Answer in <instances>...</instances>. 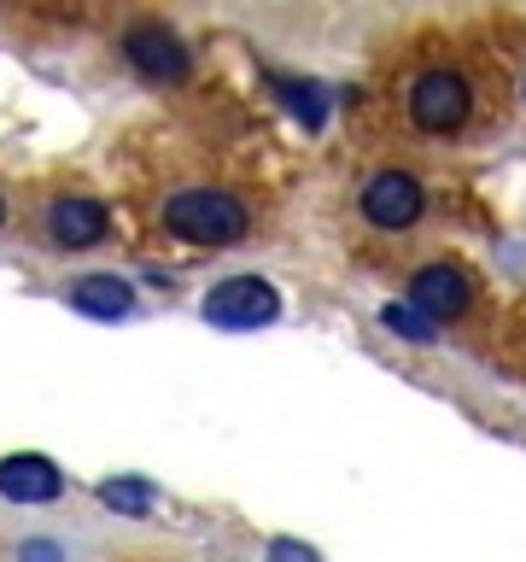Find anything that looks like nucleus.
<instances>
[{"instance_id": "11", "label": "nucleus", "mask_w": 526, "mask_h": 562, "mask_svg": "<svg viewBox=\"0 0 526 562\" xmlns=\"http://www.w3.org/2000/svg\"><path fill=\"white\" fill-rule=\"evenodd\" d=\"M100 504L123 509V516H147V509H152V486L135 481V474H123V481H105L100 486Z\"/></svg>"}, {"instance_id": "13", "label": "nucleus", "mask_w": 526, "mask_h": 562, "mask_svg": "<svg viewBox=\"0 0 526 562\" xmlns=\"http://www.w3.org/2000/svg\"><path fill=\"white\" fill-rule=\"evenodd\" d=\"M0 217H7V211H0Z\"/></svg>"}, {"instance_id": "2", "label": "nucleus", "mask_w": 526, "mask_h": 562, "mask_svg": "<svg viewBox=\"0 0 526 562\" xmlns=\"http://www.w3.org/2000/svg\"><path fill=\"white\" fill-rule=\"evenodd\" d=\"M403 112L421 135H456L473 117V82L456 65H433L403 88Z\"/></svg>"}, {"instance_id": "12", "label": "nucleus", "mask_w": 526, "mask_h": 562, "mask_svg": "<svg viewBox=\"0 0 526 562\" xmlns=\"http://www.w3.org/2000/svg\"><path fill=\"white\" fill-rule=\"evenodd\" d=\"M380 323L392 328V334H403V340H415V346H427V340H433V323L410 305V299H403V305H386V311H380Z\"/></svg>"}, {"instance_id": "4", "label": "nucleus", "mask_w": 526, "mask_h": 562, "mask_svg": "<svg viewBox=\"0 0 526 562\" xmlns=\"http://www.w3.org/2000/svg\"><path fill=\"white\" fill-rule=\"evenodd\" d=\"M123 59L152 82H182L187 77V47L164 24H129L123 30Z\"/></svg>"}, {"instance_id": "9", "label": "nucleus", "mask_w": 526, "mask_h": 562, "mask_svg": "<svg viewBox=\"0 0 526 562\" xmlns=\"http://www.w3.org/2000/svg\"><path fill=\"white\" fill-rule=\"evenodd\" d=\"M70 305L82 316H100V323H117V316H129L135 288L123 276H82L77 288H70Z\"/></svg>"}, {"instance_id": "7", "label": "nucleus", "mask_w": 526, "mask_h": 562, "mask_svg": "<svg viewBox=\"0 0 526 562\" xmlns=\"http://www.w3.org/2000/svg\"><path fill=\"white\" fill-rule=\"evenodd\" d=\"M65 492V474L47 457H7L0 463V498L12 504H53Z\"/></svg>"}, {"instance_id": "8", "label": "nucleus", "mask_w": 526, "mask_h": 562, "mask_svg": "<svg viewBox=\"0 0 526 562\" xmlns=\"http://www.w3.org/2000/svg\"><path fill=\"white\" fill-rule=\"evenodd\" d=\"M47 235L59 246H94L105 235V205L88 200V193H59L47 205Z\"/></svg>"}, {"instance_id": "5", "label": "nucleus", "mask_w": 526, "mask_h": 562, "mask_svg": "<svg viewBox=\"0 0 526 562\" xmlns=\"http://www.w3.org/2000/svg\"><path fill=\"white\" fill-rule=\"evenodd\" d=\"M421 205H427V193H421V182L403 170H380V176H368V188H363V217L375 228H410L421 217Z\"/></svg>"}, {"instance_id": "1", "label": "nucleus", "mask_w": 526, "mask_h": 562, "mask_svg": "<svg viewBox=\"0 0 526 562\" xmlns=\"http://www.w3.org/2000/svg\"><path fill=\"white\" fill-rule=\"evenodd\" d=\"M164 228L193 240V246H228L252 228V217H245V205L222 188H182L164 200Z\"/></svg>"}, {"instance_id": "3", "label": "nucleus", "mask_w": 526, "mask_h": 562, "mask_svg": "<svg viewBox=\"0 0 526 562\" xmlns=\"http://www.w3.org/2000/svg\"><path fill=\"white\" fill-rule=\"evenodd\" d=\"M199 311H205V323H217V328H263V323H275L281 293L263 276H228L205 293Z\"/></svg>"}, {"instance_id": "10", "label": "nucleus", "mask_w": 526, "mask_h": 562, "mask_svg": "<svg viewBox=\"0 0 526 562\" xmlns=\"http://www.w3.org/2000/svg\"><path fill=\"white\" fill-rule=\"evenodd\" d=\"M270 88H275L281 100H287V112H293V117H305V123H310V130L328 117V94H322L316 82H298V77H287V70H270Z\"/></svg>"}, {"instance_id": "6", "label": "nucleus", "mask_w": 526, "mask_h": 562, "mask_svg": "<svg viewBox=\"0 0 526 562\" xmlns=\"http://www.w3.org/2000/svg\"><path fill=\"white\" fill-rule=\"evenodd\" d=\"M468 276L450 270V263H427V270H415L410 281V305L427 316V323H438V316H462L468 311Z\"/></svg>"}]
</instances>
